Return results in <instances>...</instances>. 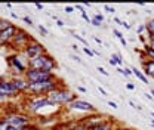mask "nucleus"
Instances as JSON below:
<instances>
[{"instance_id": "72a5a7b5", "label": "nucleus", "mask_w": 154, "mask_h": 130, "mask_svg": "<svg viewBox=\"0 0 154 130\" xmlns=\"http://www.w3.org/2000/svg\"><path fill=\"white\" fill-rule=\"evenodd\" d=\"M73 11H74V6H65V8H64V12H65V14H71Z\"/></svg>"}, {"instance_id": "c756f323", "label": "nucleus", "mask_w": 154, "mask_h": 130, "mask_svg": "<svg viewBox=\"0 0 154 130\" xmlns=\"http://www.w3.org/2000/svg\"><path fill=\"white\" fill-rule=\"evenodd\" d=\"M3 130H21V129H18V127H15V126H12V124H5V127H3Z\"/></svg>"}, {"instance_id": "1a4fd4ad", "label": "nucleus", "mask_w": 154, "mask_h": 130, "mask_svg": "<svg viewBox=\"0 0 154 130\" xmlns=\"http://www.w3.org/2000/svg\"><path fill=\"white\" fill-rule=\"evenodd\" d=\"M31 40H33V37H31L27 31H24V30L18 28L17 34L14 36L12 41H11V46H12L14 49H21V50H24L25 46H27Z\"/></svg>"}, {"instance_id": "8fccbe9b", "label": "nucleus", "mask_w": 154, "mask_h": 130, "mask_svg": "<svg viewBox=\"0 0 154 130\" xmlns=\"http://www.w3.org/2000/svg\"><path fill=\"white\" fill-rule=\"evenodd\" d=\"M94 40H95V41H96V43H98V44H101V46H102V40H101V38L94 37Z\"/></svg>"}, {"instance_id": "aec40b11", "label": "nucleus", "mask_w": 154, "mask_h": 130, "mask_svg": "<svg viewBox=\"0 0 154 130\" xmlns=\"http://www.w3.org/2000/svg\"><path fill=\"white\" fill-rule=\"evenodd\" d=\"M11 25H12V22H11V21H8V19H2V18H0V31H3V30L9 28Z\"/></svg>"}, {"instance_id": "5fc2aeb1", "label": "nucleus", "mask_w": 154, "mask_h": 130, "mask_svg": "<svg viewBox=\"0 0 154 130\" xmlns=\"http://www.w3.org/2000/svg\"><path fill=\"white\" fill-rule=\"evenodd\" d=\"M145 98H147V99H154V98L151 96V95H150V93H145Z\"/></svg>"}, {"instance_id": "7c9ffc66", "label": "nucleus", "mask_w": 154, "mask_h": 130, "mask_svg": "<svg viewBox=\"0 0 154 130\" xmlns=\"http://www.w3.org/2000/svg\"><path fill=\"white\" fill-rule=\"evenodd\" d=\"M38 31L42 33V36H48V34H49V33H48V30H46L43 25H38Z\"/></svg>"}, {"instance_id": "6e6552de", "label": "nucleus", "mask_w": 154, "mask_h": 130, "mask_svg": "<svg viewBox=\"0 0 154 130\" xmlns=\"http://www.w3.org/2000/svg\"><path fill=\"white\" fill-rule=\"evenodd\" d=\"M45 52H48V50L45 49V46H43L40 41H37L36 38H33V40L25 46V49L22 50V53L25 55V58H27L28 61L38 55H42V53H45Z\"/></svg>"}, {"instance_id": "bf43d9fd", "label": "nucleus", "mask_w": 154, "mask_h": 130, "mask_svg": "<svg viewBox=\"0 0 154 130\" xmlns=\"http://www.w3.org/2000/svg\"><path fill=\"white\" fill-rule=\"evenodd\" d=\"M151 126H153V127H154V120H151Z\"/></svg>"}, {"instance_id": "58836bf2", "label": "nucleus", "mask_w": 154, "mask_h": 130, "mask_svg": "<svg viewBox=\"0 0 154 130\" xmlns=\"http://www.w3.org/2000/svg\"><path fill=\"white\" fill-rule=\"evenodd\" d=\"M82 18L85 19V21H86V22H91V18H89V15H88V14H86V12H85V14H82Z\"/></svg>"}, {"instance_id": "4c0bfd02", "label": "nucleus", "mask_w": 154, "mask_h": 130, "mask_svg": "<svg viewBox=\"0 0 154 130\" xmlns=\"http://www.w3.org/2000/svg\"><path fill=\"white\" fill-rule=\"evenodd\" d=\"M108 105H110L113 110H117V108H119V105H117L116 102H113V101H108Z\"/></svg>"}, {"instance_id": "423d86ee", "label": "nucleus", "mask_w": 154, "mask_h": 130, "mask_svg": "<svg viewBox=\"0 0 154 130\" xmlns=\"http://www.w3.org/2000/svg\"><path fill=\"white\" fill-rule=\"evenodd\" d=\"M28 83H40V81H51V80H57L58 77L55 73H46L42 70H27V73L24 74Z\"/></svg>"}, {"instance_id": "bb28decb", "label": "nucleus", "mask_w": 154, "mask_h": 130, "mask_svg": "<svg viewBox=\"0 0 154 130\" xmlns=\"http://www.w3.org/2000/svg\"><path fill=\"white\" fill-rule=\"evenodd\" d=\"M96 70H98V73H101V74L105 75V77H108V75H110V73H108V71H107L105 68H102V67H98Z\"/></svg>"}, {"instance_id": "b1692460", "label": "nucleus", "mask_w": 154, "mask_h": 130, "mask_svg": "<svg viewBox=\"0 0 154 130\" xmlns=\"http://www.w3.org/2000/svg\"><path fill=\"white\" fill-rule=\"evenodd\" d=\"M38 129H40V127H38L36 123H31V124H28L27 127H24L22 130H38Z\"/></svg>"}, {"instance_id": "a211bd4d", "label": "nucleus", "mask_w": 154, "mask_h": 130, "mask_svg": "<svg viewBox=\"0 0 154 130\" xmlns=\"http://www.w3.org/2000/svg\"><path fill=\"white\" fill-rule=\"evenodd\" d=\"M67 126H68V130H88V127L82 121H74V123H70Z\"/></svg>"}, {"instance_id": "9d476101", "label": "nucleus", "mask_w": 154, "mask_h": 130, "mask_svg": "<svg viewBox=\"0 0 154 130\" xmlns=\"http://www.w3.org/2000/svg\"><path fill=\"white\" fill-rule=\"evenodd\" d=\"M18 95H19L18 90L14 87V84H12L11 80L0 78V96L9 99V98H14V96H18Z\"/></svg>"}, {"instance_id": "e433bc0d", "label": "nucleus", "mask_w": 154, "mask_h": 130, "mask_svg": "<svg viewBox=\"0 0 154 130\" xmlns=\"http://www.w3.org/2000/svg\"><path fill=\"white\" fill-rule=\"evenodd\" d=\"M147 37H148V44H154V34H148L147 33Z\"/></svg>"}, {"instance_id": "79ce46f5", "label": "nucleus", "mask_w": 154, "mask_h": 130, "mask_svg": "<svg viewBox=\"0 0 154 130\" xmlns=\"http://www.w3.org/2000/svg\"><path fill=\"white\" fill-rule=\"evenodd\" d=\"M108 62H110V64H111L113 67H116V68L119 67V65H117V62H116V61H114V59H113V58H110V59H108Z\"/></svg>"}, {"instance_id": "473e14b6", "label": "nucleus", "mask_w": 154, "mask_h": 130, "mask_svg": "<svg viewBox=\"0 0 154 130\" xmlns=\"http://www.w3.org/2000/svg\"><path fill=\"white\" fill-rule=\"evenodd\" d=\"M113 34H114L116 37L119 38V40H122V38H123V34H122V33H120L119 30H113Z\"/></svg>"}, {"instance_id": "a19ab883", "label": "nucleus", "mask_w": 154, "mask_h": 130, "mask_svg": "<svg viewBox=\"0 0 154 130\" xmlns=\"http://www.w3.org/2000/svg\"><path fill=\"white\" fill-rule=\"evenodd\" d=\"M34 6H36V9H38V11H43V9H45V6H43L42 3H36Z\"/></svg>"}, {"instance_id": "de8ad7c7", "label": "nucleus", "mask_w": 154, "mask_h": 130, "mask_svg": "<svg viewBox=\"0 0 154 130\" xmlns=\"http://www.w3.org/2000/svg\"><path fill=\"white\" fill-rule=\"evenodd\" d=\"M91 24H92V25H95V27H101V24H99V22H96V21H94V19H91Z\"/></svg>"}, {"instance_id": "ddd939ff", "label": "nucleus", "mask_w": 154, "mask_h": 130, "mask_svg": "<svg viewBox=\"0 0 154 130\" xmlns=\"http://www.w3.org/2000/svg\"><path fill=\"white\" fill-rule=\"evenodd\" d=\"M11 81H12V84H14V87L18 90V93H28V89H30V83L27 81V78L24 77V75H14L12 78H11Z\"/></svg>"}, {"instance_id": "c9c22d12", "label": "nucleus", "mask_w": 154, "mask_h": 130, "mask_svg": "<svg viewBox=\"0 0 154 130\" xmlns=\"http://www.w3.org/2000/svg\"><path fill=\"white\" fill-rule=\"evenodd\" d=\"M129 105H131V107H132L134 110H136V111H141V110H142V108H141L139 105H135V102H132V101L129 102Z\"/></svg>"}, {"instance_id": "4d7b16f0", "label": "nucleus", "mask_w": 154, "mask_h": 130, "mask_svg": "<svg viewBox=\"0 0 154 130\" xmlns=\"http://www.w3.org/2000/svg\"><path fill=\"white\" fill-rule=\"evenodd\" d=\"M151 96H153V98H154V89H153V90H151Z\"/></svg>"}, {"instance_id": "6e6d98bb", "label": "nucleus", "mask_w": 154, "mask_h": 130, "mask_svg": "<svg viewBox=\"0 0 154 130\" xmlns=\"http://www.w3.org/2000/svg\"><path fill=\"white\" fill-rule=\"evenodd\" d=\"M73 50H76L77 53H79V47H77V44H73Z\"/></svg>"}, {"instance_id": "412c9836", "label": "nucleus", "mask_w": 154, "mask_h": 130, "mask_svg": "<svg viewBox=\"0 0 154 130\" xmlns=\"http://www.w3.org/2000/svg\"><path fill=\"white\" fill-rule=\"evenodd\" d=\"M94 21H96V22H99V24H102L104 21H105V18H104V15L102 14H96V15H94Z\"/></svg>"}, {"instance_id": "2f4dec72", "label": "nucleus", "mask_w": 154, "mask_h": 130, "mask_svg": "<svg viewBox=\"0 0 154 130\" xmlns=\"http://www.w3.org/2000/svg\"><path fill=\"white\" fill-rule=\"evenodd\" d=\"M22 21H24V22H25L27 25H30V27L33 25V19H31V18H28V17H24V18H22Z\"/></svg>"}, {"instance_id": "603ef678", "label": "nucleus", "mask_w": 154, "mask_h": 130, "mask_svg": "<svg viewBox=\"0 0 154 130\" xmlns=\"http://www.w3.org/2000/svg\"><path fill=\"white\" fill-rule=\"evenodd\" d=\"M73 59H74V61H77V62H79V64H83V61H82V59H80V58H79V56H74V58H73Z\"/></svg>"}, {"instance_id": "39448f33", "label": "nucleus", "mask_w": 154, "mask_h": 130, "mask_svg": "<svg viewBox=\"0 0 154 130\" xmlns=\"http://www.w3.org/2000/svg\"><path fill=\"white\" fill-rule=\"evenodd\" d=\"M46 107H54L55 108L57 105H54L48 99V96H31V98L27 99V111L28 112H38Z\"/></svg>"}, {"instance_id": "ea45409f", "label": "nucleus", "mask_w": 154, "mask_h": 130, "mask_svg": "<svg viewBox=\"0 0 154 130\" xmlns=\"http://www.w3.org/2000/svg\"><path fill=\"white\" fill-rule=\"evenodd\" d=\"M126 89H128V90H135V84H132V83H128V84H126Z\"/></svg>"}, {"instance_id": "a18cd8bd", "label": "nucleus", "mask_w": 154, "mask_h": 130, "mask_svg": "<svg viewBox=\"0 0 154 130\" xmlns=\"http://www.w3.org/2000/svg\"><path fill=\"white\" fill-rule=\"evenodd\" d=\"M77 90H79V92H82V93H85V92H86V89H85L83 86H77Z\"/></svg>"}, {"instance_id": "c03bdc74", "label": "nucleus", "mask_w": 154, "mask_h": 130, "mask_svg": "<svg viewBox=\"0 0 154 130\" xmlns=\"http://www.w3.org/2000/svg\"><path fill=\"white\" fill-rule=\"evenodd\" d=\"M122 27H125V28H126V30H129V28H131V25H129V24H128V22H125V21H123V22H122Z\"/></svg>"}, {"instance_id": "cd10ccee", "label": "nucleus", "mask_w": 154, "mask_h": 130, "mask_svg": "<svg viewBox=\"0 0 154 130\" xmlns=\"http://www.w3.org/2000/svg\"><path fill=\"white\" fill-rule=\"evenodd\" d=\"M74 11H79L80 14H85V12H86V11H85V6H83V5H76V6H74Z\"/></svg>"}, {"instance_id": "dca6fc26", "label": "nucleus", "mask_w": 154, "mask_h": 130, "mask_svg": "<svg viewBox=\"0 0 154 130\" xmlns=\"http://www.w3.org/2000/svg\"><path fill=\"white\" fill-rule=\"evenodd\" d=\"M142 68H144V71H142V73L145 74L147 78H148V75L154 78V62L153 61H148V59H147V61H144V62H142Z\"/></svg>"}, {"instance_id": "f8f14e48", "label": "nucleus", "mask_w": 154, "mask_h": 130, "mask_svg": "<svg viewBox=\"0 0 154 130\" xmlns=\"http://www.w3.org/2000/svg\"><path fill=\"white\" fill-rule=\"evenodd\" d=\"M17 31H18V27L14 24L9 28L0 31V46H11V41H12L14 36L17 34Z\"/></svg>"}, {"instance_id": "864d4df0", "label": "nucleus", "mask_w": 154, "mask_h": 130, "mask_svg": "<svg viewBox=\"0 0 154 130\" xmlns=\"http://www.w3.org/2000/svg\"><path fill=\"white\" fill-rule=\"evenodd\" d=\"M8 99L6 98H3V96H0V104H3V102H6Z\"/></svg>"}, {"instance_id": "a878e982", "label": "nucleus", "mask_w": 154, "mask_h": 130, "mask_svg": "<svg viewBox=\"0 0 154 130\" xmlns=\"http://www.w3.org/2000/svg\"><path fill=\"white\" fill-rule=\"evenodd\" d=\"M73 37L76 38L77 41H82V43H83V44H85V46H88V41H86V40H85V38L82 37V36H79V34H73Z\"/></svg>"}, {"instance_id": "7ed1b4c3", "label": "nucleus", "mask_w": 154, "mask_h": 130, "mask_svg": "<svg viewBox=\"0 0 154 130\" xmlns=\"http://www.w3.org/2000/svg\"><path fill=\"white\" fill-rule=\"evenodd\" d=\"M62 83L57 80H51V81H40V83H30V89L28 93L31 96H48L51 92H54L55 89L61 87Z\"/></svg>"}, {"instance_id": "4468645a", "label": "nucleus", "mask_w": 154, "mask_h": 130, "mask_svg": "<svg viewBox=\"0 0 154 130\" xmlns=\"http://www.w3.org/2000/svg\"><path fill=\"white\" fill-rule=\"evenodd\" d=\"M107 118H105V115H102V114H98V112H95L94 115H89V117H86V118H83V120H80L86 127H88V130L92 129V127H95V126H98L99 123H102V121H105Z\"/></svg>"}, {"instance_id": "f03ea898", "label": "nucleus", "mask_w": 154, "mask_h": 130, "mask_svg": "<svg viewBox=\"0 0 154 130\" xmlns=\"http://www.w3.org/2000/svg\"><path fill=\"white\" fill-rule=\"evenodd\" d=\"M48 99L54 104V105H70L73 101H76L77 99V95L76 93H73L71 90H68L67 87H64V86H61V87H58L55 89L54 92H51L48 95Z\"/></svg>"}, {"instance_id": "9b49d317", "label": "nucleus", "mask_w": 154, "mask_h": 130, "mask_svg": "<svg viewBox=\"0 0 154 130\" xmlns=\"http://www.w3.org/2000/svg\"><path fill=\"white\" fill-rule=\"evenodd\" d=\"M70 110H76V111H83V112H96V108L88 101H83V99H79L73 101L70 105H68Z\"/></svg>"}, {"instance_id": "20e7f679", "label": "nucleus", "mask_w": 154, "mask_h": 130, "mask_svg": "<svg viewBox=\"0 0 154 130\" xmlns=\"http://www.w3.org/2000/svg\"><path fill=\"white\" fill-rule=\"evenodd\" d=\"M24 58H25V55L22 52L11 55L8 58V65L15 73V75H24L28 70V59H24Z\"/></svg>"}, {"instance_id": "4be33fe9", "label": "nucleus", "mask_w": 154, "mask_h": 130, "mask_svg": "<svg viewBox=\"0 0 154 130\" xmlns=\"http://www.w3.org/2000/svg\"><path fill=\"white\" fill-rule=\"evenodd\" d=\"M83 52H85L86 55H89V58H95V53H94V50H92L91 47H88V46H85V47H83Z\"/></svg>"}, {"instance_id": "c85d7f7f", "label": "nucleus", "mask_w": 154, "mask_h": 130, "mask_svg": "<svg viewBox=\"0 0 154 130\" xmlns=\"http://www.w3.org/2000/svg\"><path fill=\"white\" fill-rule=\"evenodd\" d=\"M51 130H68V126H67V124H62V126H54Z\"/></svg>"}, {"instance_id": "37998d69", "label": "nucleus", "mask_w": 154, "mask_h": 130, "mask_svg": "<svg viewBox=\"0 0 154 130\" xmlns=\"http://www.w3.org/2000/svg\"><path fill=\"white\" fill-rule=\"evenodd\" d=\"M98 90H99V93H101V95H102V96H107V95H108V93L105 92V90H104V89H102V87H101V86H99V87H98Z\"/></svg>"}, {"instance_id": "13d9d810", "label": "nucleus", "mask_w": 154, "mask_h": 130, "mask_svg": "<svg viewBox=\"0 0 154 130\" xmlns=\"http://www.w3.org/2000/svg\"><path fill=\"white\" fill-rule=\"evenodd\" d=\"M38 130H51V129H43V127H40V129Z\"/></svg>"}, {"instance_id": "49530a36", "label": "nucleus", "mask_w": 154, "mask_h": 130, "mask_svg": "<svg viewBox=\"0 0 154 130\" xmlns=\"http://www.w3.org/2000/svg\"><path fill=\"white\" fill-rule=\"evenodd\" d=\"M57 25H58V27H64L65 24H64V21H61V19H58V21H57Z\"/></svg>"}, {"instance_id": "5701e85b", "label": "nucleus", "mask_w": 154, "mask_h": 130, "mask_svg": "<svg viewBox=\"0 0 154 130\" xmlns=\"http://www.w3.org/2000/svg\"><path fill=\"white\" fill-rule=\"evenodd\" d=\"M111 58H113L116 62H117V65H122V64H123V59H122L120 53H114V55H111Z\"/></svg>"}, {"instance_id": "3c124183", "label": "nucleus", "mask_w": 154, "mask_h": 130, "mask_svg": "<svg viewBox=\"0 0 154 130\" xmlns=\"http://www.w3.org/2000/svg\"><path fill=\"white\" fill-rule=\"evenodd\" d=\"M120 43H122L123 46H128V41H126V38H125V37L122 38V40H120Z\"/></svg>"}, {"instance_id": "f3484780", "label": "nucleus", "mask_w": 154, "mask_h": 130, "mask_svg": "<svg viewBox=\"0 0 154 130\" xmlns=\"http://www.w3.org/2000/svg\"><path fill=\"white\" fill-rule=\"evenodd\" d=\"M132 74H134L139 81H142V83H145V84L148 83V78L145 77V74H144L142 71H139V70H136V68H132Z\"/></svg>"}, {"instance_id": "f257e3e1", "label": "nucleus", "mask_w": 154, "mask_h": 130, "mask_svg": "<svg viewBox=\"0 0 154 130\" xmlns=\"http://www.w3.org/2000/svg\"><path fill=\"white\" fill-rule=\"evenodd\" d=\"M28 68L30 70H42V71H46V73H55V70H57V61H55V58H52L48 52H45L42 55L30 59L28 61Z\"/></svg>"}, {"instance_id": "09e8293b", "label": "nucleus", "mask_w": 154, "mask_h": 130, "mask_svg": "<svg viewBox=\"0 0 154 130\" xmlns=\"http://www.w3.org/2000/svg\"><path fill=\"white\" fill-rule=\"evenodd\" d=\"M114 22H116V24H119V25H122V22H123V21H122L120 18H117V17H116V18H114Z\"/></svg>"}, {"instance_id": "2eb2a0df", "label": "nucleus", "mask_w": 154, "mask_h": 130, "mask_svg": "<svg viewBox=\"0 0 154 130\" xmlns=\"http://www.w3.org/2000/svg\"><path fill=\"white\" fill-rule=\"evenodd\" d=\"M89 130H114V120L107 118L105 121L99 123L98 126H95V127H92V129H89Z\"/></svg>"}, {"instance_id": "6ab92c4d", "label": "nucleus", "mask_w": 154, "mask_h": 130, "mask_svg": "<svg viewBox=\"0 0 154 130\" xmlns=\"http://www.w3.org/2000/svg\"><path fill=\"white\" fill-rule=\"evenodd\" d=\"M145 30L148 34H154V19H150L147 24H145Z\"/></svg>"}, {"instance_id": "f704fd0d", "label": "nucleus", "mask_w": 154, "mask_h": 130, "mask_svg": "<svg viewBox=\"0 0 154 130\" xmlns=\"http://www.w3.org/2000/svg\"><path fill=\"white\" fill-rule=\"evenodd\" d=\"M144 31H145V25H139V27H138V30H136V33H138L139 36H141Z\"/></svg>"}, {"instance_id": "393cba45", "label": "nucleus", "mask_w": 154, "mask_h": 130, "mask_svg": "<svg viewBox=\"0 0 154 130\" xmlns=\"http://www.w3.org/2000/svg\"><path fill=\"white\" fill-rule=\"evenodd\" d=\"M104 9H105L108 14H114L116 12V8L114 6H110V5H104Z\"/></svg>"}, {"instance_id": "0eeeda50", "label": "nucleus", "mask_w": 154, "mask_h": 130, "mask_svg": "<svg viewBox=\"0 0 154 130\" xmlns=\"http://www.w3.org/2000/svg\"><path fill=\"white\" fill-rule=\"evenodd\" d=\"M3 120H5L8 124H12V126H15V127H18V129H21V130L33 123V118H31V117H28L27 114H19V112L8 114V115L3 117Z\"/></svg>"}, {"instance_id": "052dcab7", "label": "nucleus", "mask_w": 154, "mask_h": 130, "mask_svg": "<svg viewBox=\"0 0 154 130\" xmlns=\"http://www.w3.org/2000/svg\"><path fill=\"white\" fill-rule=\"evenodd\" d=\"M151 117H153V118H154V112H151Z\"/></svg>"}, {"instance_id": "680f3d73", "label": "nucleus", "mask_w": 154, "mask_h": 130, "mask_svg": "<svg viewBox=\"0 0 154 130\" xmlns=\"http://www.w3.org/2000/svg\"><path fill=\"white\" fill-rule=\"evenodd\" d=\"M120 130H128V129H120Z\"/></svg>"}]
</instances>
